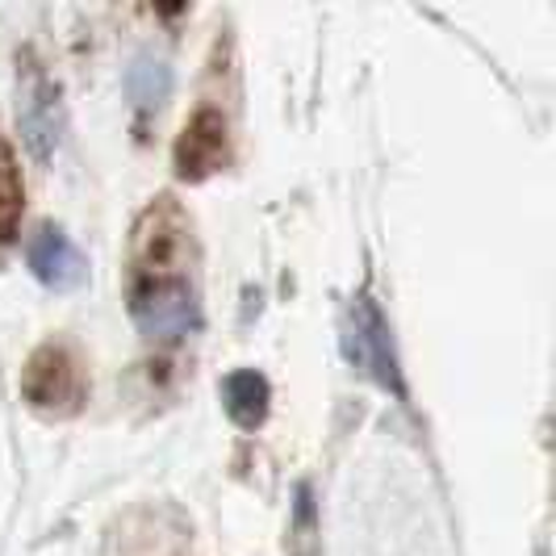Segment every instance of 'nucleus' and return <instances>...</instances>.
<instances>
[{
    "label": "nucleus",
    "instance_id": "obj_1",
    "mask_svg": "<svg viewBox=\"0 0 556 556\" xmlns=\"http://www.w3.org/2000/svg\"><path fill=\"white\" fill-rule=\"evenodd\" d=\"M180 239H185V223L172 197H160V205H151L139 226V260H135V285H130V314L142 334L160 343H180L201 323L193 285L176 264Z\"/></svg>",
    "mask_w": 556,
    "mask_h": 556
},
{
    "label": "nucleus",
    "instance_id": "obj_2",
    "mask_svg": "<svg viewBox=\"0 0 556 556\" xmlns=\"http://www.w3.org/2000/svg\"><path fill=\"white\" fill-rule=\"evenodd\" d=\"M22 397L42 415H76L88 397L80 356L67 343H42L22 368Z\"/></svg>",
    "mask_w": 556,
    "mask_h": 556
},
{
    "label": "nucleus",
    "instance_id": "obj_3",
    "mask_svg": "<svg viewBox=\"0 0 556 556\" xmlns=\"http://www.w3.org/2000/svg\"><path fill=\"white\" fill-rule=\"evenodd\" d=\"M343 348H348V361L356 364L361 372H368L377 386L386 390H402L397 381V361H393V343H390V327L386 318L377 314V306L361 298L352 314H348V334H343Z\"/></svg>",
    "mask_w": 556,
    "mask_h": 556
},
{
    "label": "nucleus",
    "instance_id": "obj_4",
    "mask_svg": "<svg viewBox=\"0 0 556 556\" xmlns=\"http://www.w3.org/2000/svg\"><path fill=\"white\" fill-rule=\"evenodd\" d=\"M176 172L185 180H205L230 160V135H226V117L218 110H197L176 139Z\"/></svg>",
    "mask_w": 556,
    "mask_h": 556
},
{
    "label": "nucleus",
    "instance_id": "obj_5",
    "mask_svg": "<svg viewBox=\"0 0 556 556\" xmlns=\"http://www.w3.org/2000/svg\"><path fill=\"white\" fill-rule=\"evenodd\" d=\"M26 255H29L34 277L42 280L47 289H76L84 280V273H88L80 248H76L59 226H38V230L29 235Z\"/></svg>",
    "mask_w": 556,
    "mask_h": 556
},
{
    "label": "nucleus",
    "instance_id": "obj_6",
    "mask_svg": "<svg viewBox=\"0 0 556 556\" xmlns=\"http://www.w3.org/2000/svg\"><path fill=\"white\" fill-rule=\"evenodd\" d=\"M268 381H264V372H255V368H235L230 377L223 381V406L226 415L235 418L243 431L251 427H260L264 415H268Z\"/></svg>",
    "mask_w": 556,
    "mask_h": 556
},
{
    "label": "nucleus",
    "instance_id": "obj_7",
    "mask_svg": "<svg viewBox=\"0 0 556 556\" xmlns=\"http://www.w3.org/2000/svg\"><path fill=\"white\" fill-rule=\"evenodd\" d=\"M26 101H22V130H26L29 147H34V155H51V147H55V92H51V84L42 80V76H34L26 84V92H22Z\"/></svg>",
    "mask_w": 556,
    "mask_h": 556
},
{
    "label": "nucleus",
    "instance_id": "obj_8",
    "mask_svg": "<svg viewBox=\"0 0 556 556\" xmlns=\"http://www.w3.org/2000/svg\"><path fill=\"white\" fill-rule=\"evenodd\" d=\"M22 214H26V180H22V164L9 139L0 135V243H13L22 230Z\"/></svg>",
    "mask_w": 556,
    "mask_h": 556
},
{
    "label": "nucleus",
    "instance_id": "obj_9",
    "mask_svg": "<svg viewBox=\"0 0 556 556\" xmlns=\"http://www.w3.org/2000/svg\"><path fill=\"white\" fill-rule=\"evenodd\" d=\"M130 88H135V101L139 105H160L167 92V72L160 63H139L135 76H130Z\"/></svg>",
    "mask_w": 556,
    "mask_h": 556
}]
</instances>
